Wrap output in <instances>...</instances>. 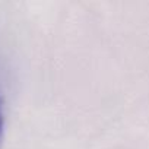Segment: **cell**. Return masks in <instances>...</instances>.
<instances>
[{
    "instance_id": "cell-1",
    "label": "cell",
    "mask_w": 149,
    "mask_h": 149,
    "mask_svg": "<svg viewBox=\"0 0 149 149\" xmlns=\"http://www.w3.org/2000/svg\"><path fill=\"white\" fill-rule=\"evenodd\" d=\"M3 134H5V114H3V101L0 98V149L3 143Z\"/></svg>"
}]
</instances>
